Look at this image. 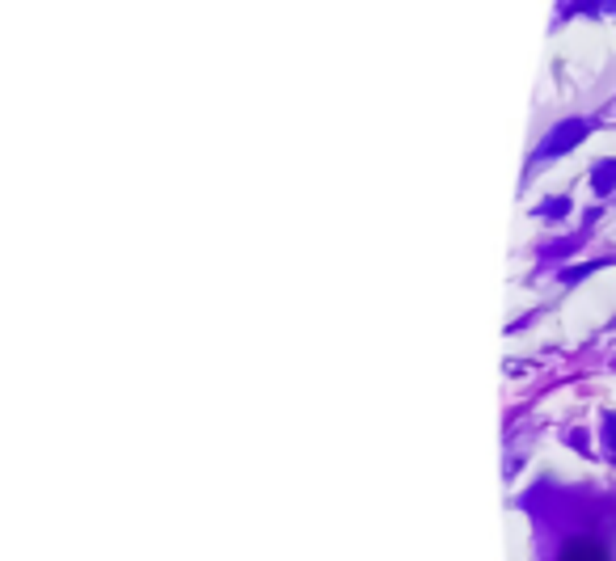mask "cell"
<instances>
[{"instance_id":"6da1fadb","label":"cell","mask_w":616,"mask_h":561,"mask_svg":"<svg viewBox=\"0 0 616 561\" xmlns=\"http://www.w3.org/2000/svg\"><path fill=\"white\" fill-rule=\"evenodd\" d=\"M562 561H612V557L600 553L595 545H570L566 553H562Z\"/></svg>"}]
</instances>
